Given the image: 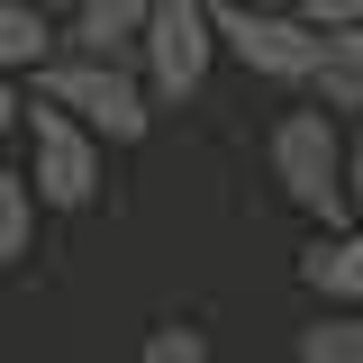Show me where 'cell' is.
Masks as SVG:
<instances>
[{
	"instance_id": "11",
	"label": "cell",
	"mask_w": 363,
	"mask_h": 363,
	"mask_svg": "<svg viewBox=\"0 0 363 363\" xmlns=\"http://www.w3.org/2000/svg\"><path fill=\"white\" fill-rule=\"evenodd\" d=\"M28 245H37V191L18 164H0V264H18Z\"/></svg>"
},
{
	"instance_id": "5",
	"label": "cell",
	"mask_w": 363,
	"mask_h": 363,
	"mask_svg": "<svg viewBox=\"0 0 363 363\" xmlns=\"http://www.w3.org/2000/svg\"><path fill=\"white\" fill-rule=\"evenodd\" d=\"M18 136H28V191H37V209H91L100 200V136H82L64 109H45V100H28V118H18Z\"/></svg>"
},
{
	"instance_id": "12",
	"label": "cell",
	"mask_w": 363,
	"mask_h": 363,
	"mask_svg": "<svg viewBox=\"0 0 363 363\" xmlns=\"http://www.w3.org/2000/svg\"><path fill=\"white\" fill-rule=\"evenodd\" d=\"M128 363H209V336L200 327H145Z\"/></svg>"
},
{
	"instance_id": "16",
	"label": "cell",
	"mask_w": 363,
	"mask_h": 363,
	"mask_svg": "<svg viewBox=\"0 0 363 363\" xmlns=\"http://www.w3.org/2000/svg\"><path fill=\"white\" fill-rule=\"evenodd\" d=\"M28 9H45V18H55V9H73V0H28Z\"/></svg>"
},
{
	"instance_id": "1",
	"label": "cell",
	"mask_w": 363,
	"mask_h": 363,
	"mask_svg": "<svg viewBox=\"0 0 363 363\" xmlns=\"http://www.w3.org/2000/svg\"><path fill=\"white\" fill-rule=\"evenodd\" d=\"M264 155H272V182H281V200L300 209V218H318L327 236L354 218V200H345V118L336 109H281L264 136Z\"/></svg>"
},
{
	"instance_id": "14",
	"label": "cell",
	"mask_w": 363,
	"mask_h": 363,
	"mask_svg": "<svg viewBox=\"0 0 363 363\" xmlns=\"http://www.w3.org/2000/svg\"><path fill=\"white\" fill-rule=\"evenodd\" d=\"M18 118H28V100H18V82H9V73H0V136L18 128Z\"/></svg>"
},
{
	"instance_id": "2",
	"label": "cell",
	"mask_w": 363,
	"mask_h": 363,
	"mask_svg": "<svg viewBox=\"0 0 363 363\" xmlns=\"http://www.w3.org/2000/svg\"><path fill=\"white\" fill-rule=\"evenodd\" d=\"M37 100L64 109L100 145H145V128H155V100L136 82V64H109V55H45L37 64Z\"/></svg>"
},
{
	"instance_id": "8",
	"label": "cell",
	"mask_w": 363,
	"mask_h": 363,
	"mask_svg": "<svg viewBox=\"0 0 363 363\" xmlns=\"http://www.w3.org/2000/svg\"><path fill=\"white\" fill-rule=\"evenodd\" d=\"M318 109H336V118H363V28H336L327 55H318Z\"/></svg>"
},
{
	"instance_id": "17",
	"label": "cell",
	"mask_w": 363,
	"mask_h": 363,
	"mask_svg": "<svg viewBox=\"0 0 363 363\" xmlns=\"http://www.w3.org/2000/svg\"><path fill=\"white\" fill-rule=\"evenodd\" d=\"M0 363H9V345H0Z\"/></svg>"
},
{
	"instance_id": "15",
	"label": "cell",
	"mask_w": 363,
	"mask_h": 363,
	"mask_svg": "<svg viewBox=\"0 0 363 363\" xmlns=\"http://www.w3.org/2000/svg\"><path fill=\"white\" fill-rule=\"evenodd\" d=\"M236 9H300V0H236Z\"/></svg>"
},
{
	"instance_id": "10",
	"label": "cell",
	"mask_w": 363,
	"mask_h": 363,
	"mask_svg": "<svg viewBox=\"0 0 363 363\" xmlns=\"http://www.w3.org/2000/svg\"><path fill=\"white\" fill-rule=\"evenodd\" d=\"M291 354H300V363H363V309H327V318H309Z\"/></svg>"
},
{
	"instance_id": "7",
	"label": "cell",
	"mask_w": 363,
	"mask_h": 363,
	"mask_svg": "<svg viewBox=\"0 0 363 363\" xmlns=\"http://www.w3.org/2000/svg\"><path fill=\"white\" fill-rule=\"evenodd\" d=\"M300 281H309L327 309H363V227H336L300 255Z\"/></svg>"
},
{
	"instance_id": "6",
	"label": "cell",
	"mask_w": 363,
	"mask_h": 363,
	"mask_svg": "<svg viewBox=\"0 0 363 363\" xmlns=\"http://www.w3.org/2000/svg\"><path fill=\"white\" fill-rule=\"evenodd\" d=\"M145 9L155 0H73L64 28H55V55H109V64H128L136 37H145Z\"/></svg>"
},
{
	"instance_id": "4",
	"label": "cell",
	"mask_w": 363,
	"mask_h": 363,
	"mask_svg": "<svg viewBox=\"0 0 363 363\" xmlns=\"http://www.w3.org/2000/svg\"><path fill=\"white\" fill-rule=\"evenodd\" d=\"M209 28H218V45L245 64V73L291 82V91H309V82H318V55H327V37H318L300 9H236V0H209Z\"/></svg>"
},
{
	"instance_id": "9",
	"label": "cell",
	"mask_w": 363,
	"mask_h": 363,
	"mask_svg": "<svg viewBox=\"0 0 363 363\" xmlns=\"http://www.w3.org/2000/svg\"><path fill=\"white\" fill-rule=\"evenodd\" d=\"M45 55H55V18L28 0H0V73H37Z\"/></svg>"
},
{
	"instance_id": "3",
	"label": "cell",
	"mask_w": 363,
	"mask_h": 363,
	"mask_svg": "<svg viewBox=\"0 0 363 363\" xmlns=\"http://www.w3.org/2000/svg\"><path fill=\"white\" fill-rule=\"evenodd\" d=\"M209 55H218V28H209V0H155L145 9V37H136V82L155 109H182L191 91L209 82Z\"/></svg>"
},
{
	"instance_id": "13",
	"label": "cell",
	"mask_w": 363,
	"mask_h": 363,
	"mask_svg": "<svg viewBox=\"0 0 363 363\" xmlns=\"http://www.w3.org/2000/svg\"><path fill=\"white\" fill-rule=\"evenodd\" d=\"M300 18L318 37H336V28H363V0H300Z\"/></svg>"
}]
</instances>
